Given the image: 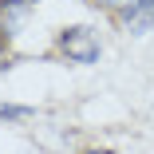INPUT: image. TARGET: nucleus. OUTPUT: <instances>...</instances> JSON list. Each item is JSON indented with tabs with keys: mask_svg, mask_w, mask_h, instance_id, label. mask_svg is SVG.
Listing matches in <instances>:
<instances>
[{
	"mask_svg": "<svg viewBox=\"0 0 154 154\" xmlns=\"http://www.w3.org/2000/svg\"><path fill=\"white\" fill-rule=\"evenodd\" d=\"M119 20H122V28H127L131 36L150 32V28H154V0H138V4H134L131 12H122Z\"/></svg>",
	"mask_w": 154,
	"mask_h": 154,
	"instance_id": "2",
	"label": "nucleus"
},
{
	"mask_svg": "<svg viewBox=\"0 0 154 154\" xmlns=\"http://www.w3.org/2000/svg\"><path fill=\"white\" fill-rule=\"evenodd\" d=\"M20 4H28V8H32V4H36V0H20Z\"/></svg>",
	"mask_w": 154,
	"mask_h": 154,
	"instance_id": "5",
	"label": "nucleus"
},
{
	"mask_svg": "<svg viewBox=\"0 0 154 154\" xmlns=\"http://www.w3.org/2000/svg\"><path fill=\"white\" fill-rule=\"evenodd\" d=\"M87 154H111V150H87Z\"/></svg>",
	"mask_w": 154,
	"mask_h": 154,
	"instance_id": "4",
	"label": "nucleus"
},
{
	"mask_svg": "<svg viewBox=\"0 0 154 154\" xmlns=\"http://www.w3.org/2000/svg\"><path fill=\"white\" fill-rule=\"evenodd\" d=\"M4 4H8V0H0V12H4Z\"/></svg>",
	"mask_w": 154,
	"mask_h": 154,
	"instance_id": "6",
	"label": "nucleus"
},
{
	"mask_svg": "<svg viewBox=\"0 0 154 154\" xmlns=\"http://www.w3.org/2000/svg\"><path fill=\"white\" fill-rule=\"evenodd\" d=\"M59 55L71 63H95L99 59V36L91 28H67L59 36Z\"/></svg>",
	"mask_w": 154,
	"mask_h": 154,
	"instance_id": "1",
	"label": "nucleus"
},
{
	"mask_svg": "<svg viewBox=\"0 0 154 154\" xmlns=\"http://www.w3.org/2000/svg\"><path fill=\"white\" fill-rule=\"evenodd\" d=\"M91 4H95V8H107V12H131L134 4H138V0H91Z\"/></svg>",
	"mask_w": 154,
	"mask_h": 154,
	"instance_id": "3",
	"label": "nucleus"
}]
</instances>
